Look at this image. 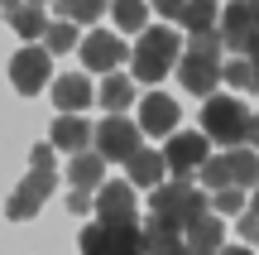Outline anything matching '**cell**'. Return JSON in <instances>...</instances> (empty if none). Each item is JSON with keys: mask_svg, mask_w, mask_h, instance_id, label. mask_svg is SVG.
Listing matches in <instances>:
<instances>
[{"mask_svg": "<svg viewBox=\"0 0 259 255\" xmlns=\"http://www.w3.org/2000/svg\"><path fill=\"white\" fill-rule=\"evenodd\" d=\"M221 29L216 34H192V44L183 48V63H178V82L192 96H216V87L226 82V63H221Z\"/></svg>", "mask_w": 259, "mask_h": 255, "instance_id": "cell-1", "label": "cell"}, {"mask_svg": "<svg viewBox=\"0 0 259 255\" xmlns=\"http://www.w3.org/2000/svg\"><path fill=\"white\" fill-rule=\"evenodd\" d=\"M178 63H183V39L163 24H149L139 34V44L130 48V77L135 82H163Z\"/></svg>", "mask_w": 259, "mask_h": 255, "instance_id": "cell-2", "label": "cell"}, {"mask_svg": "<svg viewBox=\"0 0 259 255\" xmlns=\"http://www.w3.org/2000/svg\"><path fill=\"white\" fill-rule=\"evenodd\" d=\"M149 207H154V217L163 222V227L187 231L197 217H206L211 198H206V193L197 188L192 178H168V183H158V188L149 193Z\"/></svg>", "mask_w": 259, "mask_h": 255, "instance_id": "cell-3", "label": "cell"}, {"mask_svg": "<svg viewBox=\"0 0 259 255\" xmlns=\"http://www.w3.org/2000/svg\"><path fill=\"white\" fill-rule=\"evenodd\" d=\"M48 198H53V144H34L29 173H24V183L10 193L5 212H10V222H29V217H38V207H44Z\"/></svg>", "mask_w": 259, "mask_h": 255, "instance_id": "cell-4", "label": "cell"}, {"mask_svg": "<svg viewBox=\"0 0 259 255\" xmlns=\"http://www.w3.org/2000/svg\"><path fill=\"white\" fill-rule=\"evenodd\" d=\"M250 121H254V111H245L240 96H206V106H202V135L226 144V150L250 144Z\"/></svg>", "mask_w": 259, "mask_h": 255, "instance_id": "cell-5", "label": "cell"}, {"mask_svg": "<svg viewBox=\"0 0 259 255\" xmlns=\"http://www.w3.org/2000/svg\"><path fill=\"white\" fill-rule=\"evenodd\" d=\"M82 255H144V227L92 222V227L82 231Z\"/></svg>", "mask_w": 259, "mask_h": 255, "instance_id": "cell-6", "label": "cell"}, {"mask_svg": "<svg viewBox=\"0 0 259 255\" xmlns=\"http://www.w3.org/2000/svg\"><path fill=\"white\" fill-rule=\"evenodd\" d=\"M139 135H144V130H139L135 121H125V116H106V121L96 125V144H92V150L101 154L106 164H130L139 150H144Z\"/></svg>", "mask_w": 259, "mask_h": 255, "instance_id": "cell-7", "label": "cell"}, {"mask_svg": "<svg viewBox=\"0 0 259 255\" xmlns=\"http://www.w3.org/2000/svg\"><path fill=\"white\" fill-rule=\"evenodd\" d=\"M206 144H211V140H206L202 130H178V135H168V144H163L168 173H173V178H192V173H202V164L211 159Z\"/></svg>", "mask_w": 259, "mask_h": 255, "instance_id": "cell-8", "label": "cell"}, {"mask_svg": "<svg viewBox=\"0 0 259 255\" xmlns=\"http://www.w3.org/2000/svg\"><path fill=\"white\" fill-rule=\"evenodd\" d=\"M96 222L139 227V202H135V183H130V178H111V183L96 188Z\"/></svg>", "mask_w": 259, "mask_h": 255, "instance_id": "cell-9", "label": "cell"}, {"mask_svg": "<svg viewBox=\"0 0 259 255\" xmlns=\"http://www.w3.org/2000/svg\"><path fill=\"white\" fill-rule=\"evenodd\" d=\"M48 48H19V53H10V87H15L19 96H34L48 87Z\"/></svg>", "mask_w": 259, "mask_h": 255, "instance_id": "cell-10", "label": "cell"}, {"mask_svg": "<svg viewBox=\"0 0 259 255\" xmlns=\"http://www.w3.org/2000/svg\"><path fill=\"white\" fill-rule=\"evenodd\" d=\"M259 39V5H250V0H235V5L221 10V44L235 48V53H245Z\"/></svg>", "mask_w": 259, "mask_h": 255, "instance_id": "cell-11", "label": "cell"}, {"mask_svg": "<svg viewBox=\"0 0 259 255\" xmlns=\"http://www.w3.org/2000/svg\"><path fill=\"white\" fill-rule=\"evenodd\" d=\"M77 53H82L87 72H106V77H111L115 67L125 63V44H120V34H106V29H92V34H87V44L77 48Z\"/></svg>", "mask_w": 259, "mask_h": 255, "instance_id": "cell-12", "label": "cell"}, {"mask_svg": "<svg viewBox=\"0 0 259 255\" xmlns=\"http://www.w3.org/2000/svg\"><path fill=\"white\" fill-rule=\"evenodd\" d=\"M178 121H183V111H178V101L173 96H163V92H149L144 101H139V130L144 135H178Z\"/></svg>", "mask_w": 259, "mask_h": 255, "instance_id": "cell-13", "label": "cell"}, {"mask_svg": "<svg viewBox=\"0 0 259 255\" xmlns=\"http://www.w3.org/2000/svg\"><path fill=\"white\" fill-rule=\"evenodd\" d=\"M92 144H96V125H87L82 116H58V121H53V150L87 154Z\"/></svg>", "mask_w": 259, "mask_h": 255, "instance_id": "cell-14", "label": "cell"}, {"mask_svg": "<svg viewBox=\"0 0 259 255\" xmlns=\"http://www.w3.org/2000/svg\"><path fill=\"white\" fill-rule=\"evenodd\" d=\"M92 82H87L82 72H63V77H53V106L63 116H77V111H87L92 106Z\"/></svg>", "mask_w": 259, "mask_h": 255, "instance_id": "cell-15", "label": "cell"}, {"mask_svg": "<svg viewBox=\"0 0 259 255\" xmlns=\"http://www.w3.org/2000/svg\"><path fill=\"white\" fill-rule=\"evenodd\" d=\"M183 241H187V250H192V255H221V250H226V231H221V217H216V212L197 217L192 227L183 231Z\"/></svg>", "mask_w": 259, "mask_h": 255, "instance_id": "cell-16", "label": "cell"}, {"mask_svg": "<svg viewBox=\"0 0 259 255\" xmlns=\"http://www.w3.org/2000/svg\"><path fill=\"white\" fill-rule=\"evenodd\" d=\"M0 15H5V19H10V29H15L19 39H29V44L48 34V15H44L38 5H29V0H10Z\"/></svg>", "mask_w": 259, "mask_h": 255, "instance_id": "cell-17", "label": "cell"}, {"mask_svg": "<svg viewBox=\"0 0 259 255\" xmlns=\"http://www.w3.org/2000/svg\"><path fill=\"white\" fill-rule=\"evenodd\" d=\"M144 255H192V250H187L183 231H173V227H163L158 217H149L144 222Z\"/></svg>", "mask_w": 259, "mask_h": 255, "instance_id": "cell-18", "label": "cell"}, {"mask_svg": "<svg viewBox=\"0 0 259 255\" xmlns=\"http://www.w3.org/2000/svg\"><path fill=\"white\" fill-rule=\"evenodd\" d=\"M163 169H168L163 150H139L135 159L125 164V173H130L135 188H158V183H163Z\"/></svg>", "mask_w": 259, "mask_h": 255, "instance_id": "cell-19", "label": "cell"}, {"mask_svg": "<svg viewBox=\"0 0 259 255\" xmlns=\"http://www.w3.org/2000/svg\"><path fill=\"white\" fill-rule=\"evenodd\" d=\"M67 178H72V188H101L106 183V159L96 150H87V154H72V164H67Z\"/></svg>", "mask_w": 259, "mask_h": 255, "instance_id": "cell-20", "label": "cell"}, {"mask_svg": "<svg viewBox=\"0 0 259 255\" xmlns=\"http://www.w3.org/2000/svg\"><path fill=\"white\" fill-rule=\"evenodd\" d=\"M149 0H111V19L120 34H144L149 29Z\"/></svg>", "mask_w": 259, "mask_h": 255, "instance_id": "cell-21", "label": "cell"}, {"mask_svg": "<svg viewBox=\"0 0 259 255\" xmlns=\"http://www.w3.org/2000/svg\"><path fill=\"white\" fill-rule=\"evenodd\" d=\"M178 24L192 29V34H216V29H221V5H216V0H187Z\"/></svg>", "mask_w": 259, "mask_h": 255, "instance_id": "cell-22", "label": "cell"}, {"mask_svg": "<svg viewBox=\"0 0 259 255\" xmlns=\"http://www.w3.org/2000/svg\"><path fill=\"white\" fill-rule=\"evenodd\" d=\"M96 101H101L111 116H120L125 106L135 101V77H120V72H111V77L101 82V92H96Z\"/></svg>", "mask_w": 259, "mask_h": 255, "instance_id": "cell-23", "label": "cell"}, {"mask_svg": "<svg viewBox=\"0 0 259 255\" xmlns=\"http://www.w3.org/2000/svg\"><path fill=\"white\" fill-rule=\"evenodd\" d=\"M231 183L235 188H254L259 193V150H231Z\"/></svg>", "mask_w": 259, "mask_h": 255, "instance_id": "cell-24", "label": "cell"}, {"mask_svg": "<svg viewBox=\"0 0 259 255\" xmlns=\"http://www.w3.org/2000/svg\"><path fill=\"white\" fill-rule=\"evenodd\" d=\"M58 10H63V19H72V24H92V19H101L106 10H111V0H58Z\"/></svg>", "mask_w": 259, "mask_h": 255, "instance_id": "cell-25", "label": "cell"}, {"mask_svg": "<svg viewBox=\"0 0 259 255\" xmlns=\"http://www.w3.org/2000/svg\"><path fill=\"white\" fill-rule=\"evenodd\" d=\"M254 82H259V67L250 63L245 53H235L231 63H226V87H240V92H254Z\"/></svg>", "mask_w": 259, "mask_h": 255, "instance_id": "cell-26", "label": "cell"}, {"mask_svg": "<svg viewBox=\"0 0 259 255\" xmlns=\"http://www.w3.org/2000/svg\"><path fill=\"white\" fill-rule=\"evenodd\" d=\"M202 188H206V193L235 188V183H231V159H226V154H216V159H206V164H202Z\"/></svg>", "mask_w": 259, "mask_h": 255, "instance_id": "cell-27", "label": "cell"}, {"mask_svg": "<svg viewBox=\"0 0 259 255\" xmlns=\"http://www.w3.org/2000/svg\"><path fill=\"white\" fill-rule=\"evenodd\" d=\"M44 48H48V53H67V48H82V44H77V24H72V19H58V24H48Z\"/></svg>", "mask_w": 259, "mask_h": 255, "instance_id": "cell-28", "label": "cell"}, {"mask_svg": "<svg viewBox=\"0 0 259 255\" xmlns=\"http://www.w3.org/2000/svg\"><path fill=\"white\" fill-rule=\"evenodd\" d=\"M211 207H216V212H226V217H240L250 202H245V193H240V188H221V193H211Z\"/></svg>", "mask_w": 259, "mask_h": 255, "instance_id": "cell-29", "label": "cell"}, {"mask_svg": "<svg viewBox=\"0 0 259 255\" xmlns=\"http://www.w3.org/2000/svg\"><path fill=\"white\" fill-rule=\"evenodd\" d=\"M240 241H254V250H259V212H250V207L240 212Z\"/></svg>", "mask_w": 259, "mask_h": 255, "instance_id": "cell-30", "label": "cell"}, {"mask_svg": "<svg viewBox=\"0 0 259 255\" xmlns=\"http://www.w3.org/2000/svg\"><path fill=\"white\" fill-rule=\"evenodd\" d=\"M67 207H72L77 217H87V207L96 212V198H92V193H87V188H72V198H67Z\"/></svg>", "mask_w": 259, "mask_h": 255, "instance_id": "cell-31", "label": "cell"}, {"mask_svg": "<svg viewBox=\"0 0 259 255\" xmlns=\"http://www.w3.org/2000/svg\"><path fill=\"white\" fill-rule=\"evenodd\" d=\"M154 10H163L168 19H183V10H187V0H149Z\"/></svg>", "mask_w": 259, "mask_h": 255, "instance_id": "cell-32", "label": "cell"}, {"mask_svg": "<svg viewBox=\"0 0 259 255\" xmlns=\"http://www.w3.org/2000/svg\"><path fill=\"white\" fill-rule=\"evenodd\" d=\"M250 150H259V111H254V121H250Z\"/></svg>", "mask_w": 259, "mask_h": 255, "instance_id": "cell-33", "label": "cell"}, {"mask_svg": "<svg viewBox=\"0 0 259 255\" xmlns=\"http://www.w3.org/2000/svg\"><path fill=\"white\" fill-rule=\"evenodd\" d=\"M221 255H259V250H250V246H226Z\"/></svg>", "mask_w": 259, "mask_h": 255, "instance_id": "cell-34", "label": "cell"}, {"mask_svg": "<svg viewBox=\"0 0 259 255\" xmlns=\"http://www.w3.org/2000/svg\"><path fill=\"white\" fill-rule=\"evenodd\" d=\"M245 58H250V63L259 67V39H254V44H250V48H245Z\"/></svg>", "mask_w": 259, "mask_h": 255, "instance_id": "cell-35", "label": "cell"}, {"mask_svg": "<svg viewBox=\"0 0 259 255\" xmlns=\"http://www.w3.org/2000/svg\"><path fill=\"white\" fill-rule=\"evenodd\" d=\"M250 212H259V193H254V202H250Z\"/></svg>", "mask_w": 259, "mask_h": 255, "instance_id": "cell-36", "label": "cell"}, {"mask_svg": "<svg viewBox=\"0 0 259 255\" xmlns=\"http://www.w3.org/2000/svg\"><path fill=\"white\" fill-rule=\"evenodd\" d=\"M29 5H38V10H44V5H48V0H29Z\"/></svg>", "mask_w": 259, "mask_h": 255, "instance_id": "cell-37", "label": "cell"}, {"mask_svg": "<svg viewBox=\"0 0 259 255\" xmlns=\"http://www.w3.org/2000/svg\"><path fill=\"white\" fill-rule=\"evenodd\" d=\"M0 10H5V0H0Z\"/></svg>", "mask_w": 259, "mask_h": 255, "instance_id": "cell-38", "label": "cell"}, {"mask_svg": "<svg viewBox=\"0 0 259 255\" xmlns=\"http://www.w3.org/2000/svg\"><path fill=\"white\" fill-rule=\"evenodd\" d=\"M250 5H259V0H250Z\"/></svg>", "mask_w": 259, "mask_h": 255, "instance_id": "cell-39", "label": "cell"}]
</instances>
